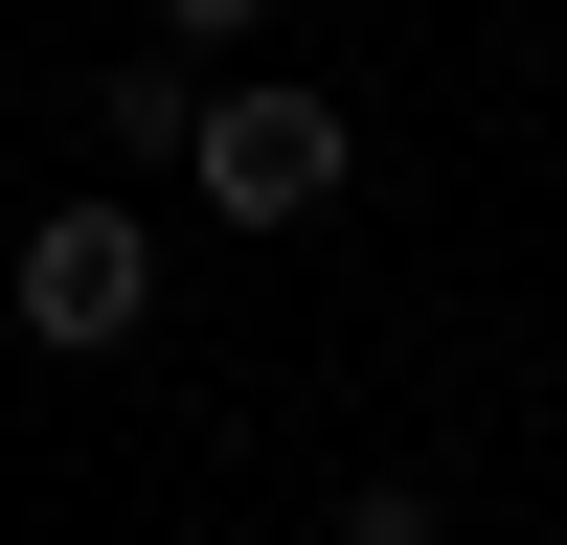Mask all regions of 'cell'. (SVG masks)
Returning a JSON list of instances; mask_svg holds the SVG:
<instances>
[{
	"mask_svg": "<svg viewBox=\"0 0 567 545\" xmlns=\"http://www.w3.org/2000/svg\"><path fill=\"white\" fill-rule=\"evenodd\" d=\"M182 182H205L227 227H318L363 182V136H341V91H296V69H205V114H182Z\"/></svg>",
	"mask_w": 567,
	"mask_h": 545,
	"instance_id": "2",
	"label": "cell"
},
{
	"mask_svg": "<svg viewBox=\"0 0 567 545\" xmlns=\"http://www.w3.org/2000/svg\"><path fill=\"white\" fill-rule=\"evenodd\" d=\"M182 114H205V69H114L91 91V160H182Z\"/></svg>",
	"mask_w": 567,
	"mask_h": 545,
	"instance_id": "3",
	"label": "cell"
},
{
	"mask_svg": "<svg viewBox=\"0 0 567 545\" xmlns=\"http://www.w3.org/2000/svg\"><path fill=\"white\" fill-rule=\"evenodd\" d=\"M0 318H23L45 363H114L136 318H159V227H136V182H69L45 227H0Z\"/></svg>",
	"mask_w": 567,
	"mask_h": 545,
	"instance_id": "1",
	"label": "cell"
},
{
	"mask_svg": "<svg viewBox=\"0 0 567 545\" xmlns=\"http://www.w3.org/2000/svg\"><path fill=\"white\" fill-rule=\"evenodd\" d=\"M341 545H454V523H432V477H363V500H341Z\"/></svg>",
	"mask_w": 567,
	"mask_h": 545,
	"instance_id": "4",
	"label": "cell"
},
{
	"mask_svg": "<svg viewBox=\"0 0 567 545\" xmlns=\"http://www.w3.org/2000/svg\"><path fill=\"white\" fill-rule=\"evenodd\" d=\"M272 23V0H159V45H250Z\"/></svg>",
	"mask_w": 567,
	"mask_h": 545,
	"instance_id": "5",
	"label": "cell"
}]
</instances>
